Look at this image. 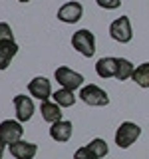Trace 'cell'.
I'll return each instance as SVG.
<instances>
[{
    "instance_id": "11",
    "label": "cell",
    "mask_w": 149,
    "mask_h": 159,
    "mask_svg": "<svg viewBox=\"0 0 149 159\" xmlns=\"http://www.w3.org/2000/svg\"><path fill=\"white\" fill-rule=\"evenodd\" d=\"M72 131H74V125H72V121H68V119H60V121L50 125V135H52V139L58 141V143L70 141Z\"/></svg>"
},
{
    "instance_id": "1",
    "label": "cell",
    "mask_w": 149,
    "mask_h": 159,
    "mask_svg": "<svg viewBox=\"0 0 149 159\" xmlns=\"http://www.w3.org/2000/svg\"><path fill=\"white\" fill-rule=\"evenodd\" d=\"M141 135V127L133 121H123L115 131V145L119 149H129Z\"/></svg>"
},
{
    "instance_id": "20",
    "label": "cell",
    "mask_w": 149,
    "mask_h": 159,
    "mask_svg": "<svg viewBox=\"0 0 149 159\" xmlns=\"http://www.w3.org/2000/svg\"><path fill=\"white\" fill-rule=\"evenodd\" d=\"M96 4L103 10H115L121 6V0H96Z\"/></svg>"
},
{
    "instance_id": "5",
    "label": "cell",
    "mask_w": 149,
    "mask_h": 159,
    "mask_svg": "<svg viewBox=\"0 0 149 159\" xmlns=\"http://www.w3.org/2000/svg\"><path fill=\"white\" fill-rule=\"evenodd\" d=\"M54 78L58 80V84H60L62 88L72 89V92L79 89V88H82V84H84V76H82V74L74 72V70H72V68H68V66L58 68L56 72H54Z\"/></svg>"
},
{
    "instance_id": "3",
    "label": "cell",
    "mask_w": 149,
    "mask_h": 159,
    "mask_svg": "<svg viewBox=\"0 0 149 159\" xmlns=\"http://www.w3.org/2000/svg\"><path fill=\"white\" fill-rule=\"evenodd\" d=\"M79 98H82L84 103L92 107H103L109 103V96L106 93V89L97 88L96 84H88V86L79 88Z\"/></svg>"
},
{
    "instance_id": "14",
    "label": "cell",
    "mask_w": 149,
    "mask_h": 159,
    "mask_svg": "<svg viewBox=\"0 0 149 159\" xmlns=\"http://www.w3.org/2000/svg\"><path fill=\"white\" fill-rule=\"evenodd\" d=\"M117 72V58H99L96 62V74L99 78H113Z\"/></svg>"
},
{
    "instance_id": "21",
    "label": "cell",
    "mask_w": 149,
    "mask_h": 159,
    "mask_svg": "<svg viewBox=\"0 0 149 159\" xmlns=\"http://www.w3.org/2000/svg\"><path fill=\"white\" fill-rule=\"evenodd\" d=\"M0 40H14V32L6 22H0Z\"/></svg>"
},
{
    "instance_id": "13",
    "label": "cell",
    "mask_w": 149,
    "mask_h": 159,
    "mask_svg": "<svg viewBox=\"0 0 149 159\" xmlns=\"http://www.w3.org/2000/svg\"><path fill=\"white\" fill-rule=\"evenodd\" d=\"M40 113H42L44 121H48L50 125L62 119V106H58L56 102H50V99H44L40 103Z\"/></svg>"
},
{
    "instance_id": "19",
    "label": "cell",
    "mask_w": 149,
    "mask_h": 159,
    "mask_svg": "<svg viewBox=\"0 0 149 159\" xmlns=\"http://www.w3.org/2000/svg\"><path fill=\"white\" fill-rule=\"evenodd\" d=\"M74 159H99L96 153L92 151L88 145L86 147H79V149H76V153H74Z\"/></svg>"
},
{
    "instance_id": "6",
    "label": "cell",
    "mask_w": 149,
    "mask_h": 159,
    "mask_svg": "<svg viewBox=\"0 0 149 159\" xmlns=\"http://www.w3.org/2000/svg\"><path fill=\"white\" fill-rule=\"evenodd\" d=\"M24 135V127H22V121L18 119H4L0 123V139L4 143H16L18 139H22Z\"/></svg>"
},
{
    "instance_id": "23",
    "label": "cell",
    "mask_w": 149,
    "mask_h": 159,
    "mask_svg": "<svg viewBox=\"0 0 149 159\" xmlns=\"http://www.w3.org/2000/svg\"><path fill=\"white\" fill-rule=\"evenodd\" d=\"M18 2H30V0H18Z\"/></svg>"
},
{
    "instance_id": "12",
    "label": "cell",
    "mask_w": 149,
    "mask_h": 159,
    "mask_svg": "<svg viewBox=\"0 0 149 159\" xmlns=\"http://www.w3.org/2000/svg\"><path fill=\"white\" fill-rule=\"evenodd\" d=\"M16 54H18L16 40H0V70H6Z\"/></svg>"
},
{
    "instance_id": "7",
    "label": "cell",
    "mask_w": 149,
    "mask_h": 159,
    "mask_svg": "<svg viewBox=\"0 0 149 159\" xmlns=\"http://www.w3.org/2000/svg\"><path fill=\"white\" fill-rule=\"evenodd\" d=\"M84 14V6L78 2V0H70L64 6H60L58 10V20L60 22H66V24H76Z\"/></svg>"
},
{
    "instance_id": "2",
    "label": "cell",
    "mask_w": 149,
    "mask_h": 159,
    "mask_svg": "<svg viewBox=\"0 0 149 159\" xmlns=\"http://www.w3.org/2000/svg\"><path fill=\"white\" fill-rule=\"evenodd\" d=\"M72 48L76 50V52H79L82 56L92 58L93 54H96V38H93V34L89 32V30L82 28V30H78V32H74Z\"/></svg>"
},
{
    "instance_id": "15",
    "label": "cell",
    "mask_w": 149,
    "mask_h": 159,
    "mask_svg": "<svg viewBox=\"0 0 149 159\" xmlns=\"http://www.w3.org/2000/svg\"><path fill=\"white\" fill-rule=\"evenodd\" d=\"M52 98H54V102H56L58 106H62V107H72L74 103H76V96H74V92H72V89H66V88H60L58 92H54Z\"/></svg>"
},
{
    "instance_id": "10",
    "label": "cell",
    "mask_w": 149,
    "mask_h": 159,
    "mask_svg": "<svg viewBox=\"0 0 149 159\" xmlns=\"http://www.w3.org/2000/svg\"><path fill=\"white\" fill-rule=\"evenodd\" d=\"M36 153H38L36 143L24 141V139H18L16 143H10V155L14 159H34Z\"/></svg>"
},
{
    "instance_id": "4",
    "label": "cell",
    "mask_w": 149,
    "mask_h": 159,
    "mask_svg": "<svg viewBox=\"0 0 149 159\" xmlns=\"http://www.w3.org/2000/svg\"><path fill=\"white\" fill-rule=\"evenodd\" d=\"M109 36L119 44H127L133 38V28L129 22V16H119L117 20H113L109 26Z\"/></svg>"
},
{
    "instance_id": "17",
    "label": "cell",
    "mask_w": 149,
    "mask_h": 159,
    "mask_svg": "<svg viewBox=\"0 0 149 159\" xmlns=\"http://www.w3.org/2000/svg\"><path fill=\"white\" fill-rule=\"evenodd\" d=\"M131 80L137 84L139 88H149V62L137 66L135 72H133V78Z\"/></svg>"
},
{
    "instance_id": "16",
    "label": "cell",
    "mask_w": 149,
    "mask_h": 159,
    "mask_svg": "<svg viewBox=\"0 0 149 159\" xmlns=\"http://www.w3.org/2000/svg\"><path fill=\"white\" fill-rule=\"evenodd\" d=\"M133 72H135V66H133L129 60L117 58V72H115V78L119 80V82H125V80L133 78Z\"/></svg>"
},
{
    "instance_id": "8",
    "label": "cell",
    "mask_w": 149,
    "mask_h": 159,
    "mask_svg": "<svg viewBox=\"0 0 149 159\" xmlns=\"http://www.w3.org/2000/svg\"><path fill=\"white\" fill-rule=\"evenodd\" d=\"M28 92H30V96H34L36 99L44 102V99H50V96H52V84H50L48 78L36 76L28 84Z\"/></svg>"
},
{
    "instance_id": "9",
    "label": "cell",
    "mask_w": 149,
    "mask_h": 159,
    "mask_svg": "<svg viewBox=\"0 0 149 159\" xmlns=\"http://www.w3.org/2000/svg\"><path fill=\"white\" fill-rule=\"evenodd\" d=\"M14 107H16V119L18 121H30L34 116V102L30 96H14Z\"/></svg>"
},
{
    "instance_id": "22",
    "label": "cell",
    "mask_w": 149,
    "mask_h": 159,
    "mask_svg": "<svg viewBox=\"0 0 149 159\" xmlns=\"http://www.w3.org/2000/svg\"><path fill=\"white\" fill-rule=\"evenodd\" d=\"M4 145H6V143H4V141H2V139H0V159H2V157H4Z\"/></svg>"
},
{
    "instance_id": "18",
    "label": "cell",
    "mask_w": 149,
    "mask_h": 159,
    "mask_svg": "<svg viewBox=\"0 0 149 159\" xmlns=\"http://www.w3.org/2000/svg\"><path fill=\"white\" fill-rule=\"evenodd\" d=\"M88 147L92 149L96 155L102 159V157H106L107 155V151H109V147H107V143L103 141V139H99V137H96V139H92V141L88 143Z\"/></svg>"
}]
</instances>
